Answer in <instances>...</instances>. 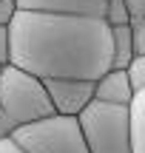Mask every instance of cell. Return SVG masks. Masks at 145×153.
<instances>
[{
  "mask_svg": "<svg viewBox=\"0 0 145 153\" xmlns=\"http://www.w3.org/2000/svg\"><path fill=\"white\" fill-rule=\"evenodd\" d=\"M14 14H17L14 0H0V26H3V28H9V23L14 20Z\"/></svg>",
  "mask_w": 145,
  "mask_h": 153,
  "instance_id": "obj_13",
  "label": "cell"
},
{
  "mask_svg": "<svg viewBox=\"0 0 145 153\" xmlns=\"http://www.w3.org/2000/svg\"><path fill=\"white\" fill-rule=\"evenodd\" d=\"M134 57L137 54H134V43H131V28L128 26L111 28V68L123 71Z\"/></svg>",
  "mask_w": 145,
  "mask_h": 153,
  "instance_id": "obj_9",
  "label": "cell"
},
{
  "mask_svg": "<svg viewBox=\"0 0 145 153\" xmlns=\"http://www.w3.org/2000/svg\"><path fill=\"white\" fill-rule=\"evenodd\" d=\"M128 142L131 153H145V94H134L128 105Z\"/></svg>",
  "mask_w": 145,
  "mask_h": 153,
  "instance_id": "obj_8",
  "label": "cell"
},
{
  "mask_svg": "<svg viewBox=\"0 0 145 153\" xmlns=\"http://www.w3.org/2000/svg\"><path fill=\"white\" fill-rule=\"evenodd\" d=\"M0 153H20L14 148V142H11V139H0Z\"/></svg>",
  "mask_w": 145,
  "mask_h": 153,
  "instance_id": "obj_15",
  "label": "cell"
},
{
  "mask_svg": "<svg viewBox=\"0 0 145 153\" xmlns=\"http://www.w3.org/2000/svg\"><path fill=\"white\" fill-rule=\"evenodd\" d=\"M77 125L88 153H131L128 108L88 102V108L77 116Z\"/></svg>",
  "mask_w": 145,
  "mask_h": 153,
  "instance_id": "obj_3",
  "label": "cell"
},
{
  "mask_svg": "<svg viewBox=\"0 0 145 153\" xmlns=\"http://www.w3.org/2000/svg\"><path fill=\"white\" fill-rule=\"evenodd\" d=\"M108 0H14L17 11L34 14H57V17H97L102 20Z\"/></svg>",
  "mask_w": 145,
  "mask_h": 153,
  "instance_id": "obj_6",
  "label": "cell"
},
{
  "mask_svg": "<svg viewBox=\"0 0 145 153\" xmlns=\"http://www.w3.org/2000/svg\"><path fill=\"white\" fill-rule=\"evenodd\" d=\"M0 68H3V65H0Z\"/></svg>",
  "mask_w": 145,
  "mask_h": 153,
  "instance_id": "obj_16",
  "label": "cell"
},
{
  "mask_svg": "<svg viewBox=\"0 0 145 153\" xmlns=\"http://www.w3.org/2000/svg\"><path fill=\"white\" fill-rule=\"evenodd\" d=\"M131 99H134V88H131L125 71H120V68H108L100 79H94V102L125 108Z\"/></svg>",
  "mask_w": 145,
  "mask_h": 153,
  "instance_id": "obj_7",
  "label": "cell"
},
{
  "mask_svg": "<svg viewBox=\"0 0 145 153\" xmlns=\"http://www.w3.org/2000/svg\"><path fill=\"white\" fill-rule=\"evenodd\" d=\"M0 65H9V28L0 26Z\"/></svg>",
  "mask_w": 145,
  "mask_h": 153,
  "instance_id": "obj_14",
  "label": "cell"
},
{
  "mask_svg": "<svg viewBox=\"0 0 145 153\" xmlns=\"http://www.w3.org/2000/svg\"><path fill=\"white\" fill-rule=\"evenodd\" d=\"M51 114L54 111L43 79L14 65L0 68V139H11L17 128L40 122Z\"/></svg>",
  "mask_w": 145,
  "mask_h": 153,
  "instance_id": "obj_2",
  "label": "cell"
},
{
  "mask_svg": "<svg viewBox=\"0 0 145 153\" xmlns=\"http://www.w3.org/2000/svg\"><path fill=\"white\" fill-rule=\"evenodd\" d=\"M9 65L43 82H94L111 68V28L97 17L17 11L9 23Z\"/></svg>",
  "mask_w": 145,
  "mask_h": 153,
  "instance_id": "obj_1",
  "label": "cell"
},
{
  "mask_svg": "<svg viewBox=\"0 0 145 153\" xmlns=\"http://www.w3.org/2000/svg\"><path fill=\"white\" fill-rule=\"evenodd\" d=\"M20 153H88L74 116H46L11 133Z\"/></svg>",
  "mask_w": 145,
  "mask_h": 153,
  "instance_id": "obj_4",
  "label": "cell"
},
{
  "mask_svg": "<svg viewBox=\"0 0 145 153\" xmlns=\"http://www.w3.org/2000/svg\"><path fill=\"white\" fill-rule=\"evenodd\" d=\"M46 94L54 116H74L77 119L88 102H94V82L88 79H46Z\"/></svg>",
  "mask_w": 145,
  "mask_h": 153,
  "instance_id": "obj_5",
  "label": "cell"
},
{
  "mask_svg": "<svg viewBox=\"0 0 145 153\" xmlns=\"http://www.w3.org/2000/svg\"><path fill=\"white\" fill-rule=\"evenodd\" d=\"M102 23L108 28H120V26H128V11H125L123 0H108L105 11H102Z\"/></svg>",
  "mask_w": 145,
  "mask_h": 153,
  "instance_id": "obj_10",
  "label": "cell"
},
{
  "mask_svg": "<svg viewBox=\"0 0 145 153\" xmlns=\"http://www.w3.org/2000/svg\"><path fill=\"white\" fill-rule=\"evenodd\" d=\"M123 71H125V76H128L134 94H145V57H134Z\"/></svg>",
  "mask_w": 145,
  "mask_h": 153,
  "instance_id": "obj_11",
  "label": "cell"
},
{
  "mask_svg": "<svg viewBox=\"0 0 145 153\" xmlns=\"http://www.w3.org/2000/svg\"><path fill=\"white\" fill-rule=\"evenodd\" d=\"M128 11V26H145V0H123Z\"/></svg>",
  "mask_w": 145,
  "mask_h": 153,
  "instance_id": "obj_12",
  "label": "cell"
}]
</instances>
